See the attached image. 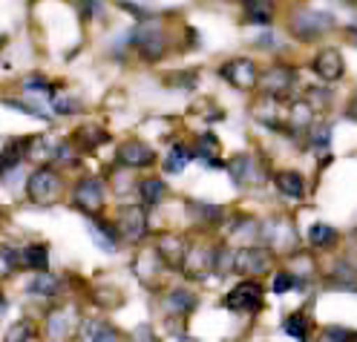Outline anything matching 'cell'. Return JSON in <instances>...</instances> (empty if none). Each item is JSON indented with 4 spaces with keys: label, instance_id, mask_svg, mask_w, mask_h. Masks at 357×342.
<instances>
[{
    "label": "cell",
    "instance_id": "obj_34",
    "mask_svg": "<svg viewBox=\"0 0 357 342\" xmlns=\"http://www.w3.org/2000/svg\"><path fill=\"white\" fill-rule=\"evenodd\" d=\"M245 9H248V17H245V20H251V24H271V3H248V6H245Z\"/></svg>",
    "mask_w": 357,
    "mask_h": 342
},
{
    "label": "cell",
    "instance_id": "obj_8",
    "mask_svg": "<svg viewBox=\"0 0 357 342\" xmlns=\"http://www.w3.org/2000/svg\"><path fill=\"white\" fill-rule=\"evenodd\" d=\"M228 170L234 176V181L239 187H251V185H262L265 181V170H262V162L251 153H239L228 162Z\"/></svg>",
    "mask_w": 357,
    "mask_h": 342
},
{
    "label": "cell",
    "instance_id": "obj_41",
    "mask_svg": "<svg viewBox=\"0 0 357 342\" xmlns=\"http://www.w3.org/2000/svg\"><path fill=\"white\" fill-rule=\"evenodd\" d=\"M3 308H6V296L0 293V313H3Z\"/></svg>",
    "mask_w": 357,
    "mask_h": 342
},
{
    "label": "cell",
    "instance_id": "obj_40",
    "mask_svg": "<svg viewBox=\"0 0 357 342\" xmlns=\"http://www.w3.org/2000/svg\"><path fill=\"white\" fill-rule=\"evenodd\" d=\"M349 118H354V121H357V95H354V101L349 104Z\"/></svg>",
    "mask_w": 357,
    "mask_h": 342
},
{
    "label": "cell",
    "instance_id": "obj_15",
    "mask_svg": "<svg viewBox=\"0 0 357 342\" xmlns=\"http://www.w3.org/2000/svg\"><path fill=\"white\" fill-rule=\"evenodd\" d=\"M81 342H119V331L104 319H84Z\"/></svg>",
    "mask_w": 357,
    "mask_h": 342
},
{
    "label": "cell",
    "instance_id": "obj_23",
    "mask_svg": "<svg viewBox=\"0 0 357 342\" xmlns=\"http://www.w3.org/2000/svg\"><path fill=\"white\" fill-rule=\"evenodd\" d=\"M190 162H193V150L185 147V144H173L170 153H167V158H165V170L167 173H182Z\"/></svg>",
    "mask_w": 357,
    "mask_h": 342
},
{
    "label": "cell",
    "instance_id": "obj_43",
    "mask_svg": "<svg viewBox=\"0 0 357 342\" xmlns=\"http://www.w3.org/2000/svg\"><path fill=\"white\" fill-rule=\"evenodd\" d=\"M354 35H357V32H354Z\"/></svg>",
    "mask_w": 357,
    "mask_h": 342
},
{
    "label": "cell",
    "instance_id": "obj_24",
    "mask_svg": "<svg viewBox=\"0 0 357 342\" xmlns=\"http://www.w3.org/2000/svg\"><path fill=\"white\" fill-rule=\"evenodd\" d=\"M265 242H268V244H280V242H288V244H291V242H294L291 224H288L285 219L268 221V224H265Z\"/></svg>",
    "mask_w": 357,
    "mask_h": 342
},
{
    "label": "cell",
    "instance_id": "obj_9",
    "mask_svg": "<svg viewBox=\"0 0 357 342\" xmlns=\"http://www.w3.org/2000/svg\"><path fill=\"white\" fill-rule=\"evenodd\" d=\"M259 86H262L265 95L282 98V95L291 93V86H294V70L291 66H282V63L268 66V70L262 72V78H259Z\"/></svg>",
    "mask_w": 357,
    "mask_h": 342
},
{
    "label": "cell",
    "instance_id": "obj_35",
    "mask_svg": "<svg viewBox=\"0 0 357 342\" xmlns=\"http://www.w3.org/2000/svg\"><path fill=\"white\" fill-rule=\"evenodd\" d=\"M24 89H32V93H43V95H50V98H55V86L43 78V75H29V78H24Z\"/></svg>",
    "mask_w": 357,
    "mask_h": 342
},
{
    "label": "cell",
    "instance_id": "obj_3",
    "mask_svg": "<svg viewBox=\"0 0 357 342\" xmlns=\"http://www.w3.org/2000/svg\"><path fill=\"white\" fill-rule=\"evenodd\" d=\"M104 201H107L104 199V181L96 178V176L81 178L78 185H75V190H73V204H75L81 213H86L89 219H98Z\"/></svg>",
    "mask_w": 357,
    "mask_h": 342
},
{
    "label": "cell",
    "instance_id": "obj_27",
    "mask_svg": "<svg viewBox=\"0 0 357 342\" xmlns=\"http://www.w3.org/2000/svg\"><path fill=\"white\" fill-rule=\"evenodd\" d=\"M139 196H142L144 204H159L167 196V185L162 178H144L139 185Z\"/></svg>",
    "mask_w": 357,
    "mask_h": 342
},
{
    "label": "cell",
    "instance_id": "obj_37",
    "mask_svg": "<svg viewBox=\"0 0 357 342\" xmlns=\"http://www.w3.org/2000/svg\"><path fill=\"white\" fill-rule=\"evenodd\" d=\"M0 104H6V107H12V109H17V112H26V116H32V118H50L47 112H40V109H35L32 104H24V101H15V98H3Z\"/></svg>",
    "mask_w": 357,
    "mask_h": 342
},
{
    "label": "cell",
    "instance_id": "obj_14",
    "mask_svg": "<svg viewBox=\"0 0 357 342\" xmlns=\"http://www.w3.org/2000/svg\"><path fill=\"white\" fill-rule=\"evenodd\" d=\"M20 267L35 270V273H50V247L47 244H26L24 250H17Z\"/></svg>",
    "mask_w": 357,
    "mask_h": 342
},
{
    "label": "cell",
    "instance_id": "obj_31",
    "mask_svg": "<svg viewBox=\"0 0 357 342\" xmlns=\"http://www.w3.org/2000/svg\"><path fill=\"white\" fill-rule=\"evenodd\" d=\"M20 267V259H17V250L9 247V244H0V279L9 277Z\"/></svg>",
    "mask_w": 357,
    "mask_h": 342
},
{
    "label": "cell",
    "instance_id": "obj_39",
    "mask_svg": "<svg viewBox=\"0 0 357 342\" xmlns=\"http://www.w3.org/2000/svg\"><path fill=\"white\" fill-rule=\"evenodd\" d=\"M132 342H155V336H153V331L147 325H142V328H136V339Z\"/></svg>",
    "mask_w": 357,
    "mask_h": 342
},
{
    "label": "cell",
    "instance_id": "obj_7",
    "mask_svg": "<svg viewBox=\"0 0 357 342\" xmlns=\"http://www.w3.org/2000/svg\"><path fill=\"white\" fill-rule=\"evenodd\" d=\"M116 227H119L121 239H127V242L144 239L147 236V213H144V208H139V204H124V208H119Z\"/></svg>",
    "mask_w": 357,
    "mask_h": 342
},
{
    "label": "cell",
    "instance_id": "obj_30",
    "mask_svg": "<svg viewBox=\"0 0 357 342\" xmlns=\"http://www.w3.org/2000/svg\"><path fill=\"white\" fill-rule=\"evenodd\" d=\"M32 339H35V322H32V319H20V322H15L6 331L3 342H32Z\"/></svg>",
    "mask_w": 357,
    "mask_h": 342
},
{
    "label": "cell",
    "instance_id": "obj_36",
    "mask_svg": "<svg viewBox=\"0 0 357 342\" xmlns=\"http://www.w3.org/2000/svg\"><path fill=\"white\" fill-rule=\"evenodd\" d=\"M311 124V109L308 104H294L291 107V130H305Z\"/></svg>",
    "mask_w": 357,
    "mask_h": 342
},
{
    "label": "cell",
    "instance_id": "obj_4",
    "mask_svg": "<svg viewBox=\"0 0 357 342\" xmlns=\"http://www.w3.org/2000/svg\"><path fill=\"white\" fill-rule=\"evenodd\" d=\"M225 308L234 313H254L262 308V285L257 279H242L225 296Z\"/></svg>",
    "mask_w": 357,
    "mask_h": 342
},
{
    "label": "cell",
    "instance_id": "obj_32",
    "mask_svg": "<svg viewBox=\"0 0 357 342\" xmlns=\"http://www.w3.org/2000/svg\"><path fill=\"white\" fill-rule=\"evenodd\" d=\"M354 331H349V328H340V325H328V328H323V334H320V339L317 342H354Z\"/></svg>",
    "mask_w": 357,
    "mask_h": 342
},
{
    "label": "cell",
    "instance_id": "obj_21",
    "mask_svg": "<svg viewBox=\"0 0 357 342\" xmlns=\"http://www.w3.org/2000/svg\"><path fill=\"white\" fill-rule=\"evenodd\" d=\"M188 244H182V239H176V236H165L162 242H159V256H162V262H167V265H185V259H188Z\"/></svg>",
    "mask_w": 357,
    "mask_h": 342
},
{
    "label": "cell",
    "instance_id": "obj_19",
    "mask_svg": "<svg viewBox=\"0 0 357 342\" xmlns=\"http://www.w3.org/2000/svg\"><path fill=\"white\" fill-rule=\"evenodd\" d=\"M89 233L96 236V242L104 247V250H116L121 233H119V227L116 224H109L107 219H93L89 221Z\"/></svg>",
    "mask_w": 357,
    "mask_h": 342
},
{
    "label": "cell",
    "instance_id": "obj_38",
    "mask_svg": "<svg viewBox=\"0 0 357 342\" xmlns=\"http://www.w3.org/2000/svg\"><path fill=\"white\" fill-rule=\"evenodd\" d=\"M52 109L55 116H70V112H75V101H66V98H52Z\"/></svg>",
    "mask_w": 357,
    "mask_h": 342
},
{
    "label": "cell",
    "instance_id": "obj_6",
    "mask_svg": "<svg viewBox=\"0 0 357 342\" xmlns=\"http://www.w3.org/2000/svg\"><path fill=\"white\" fill-rule=\"evenodd\" d=\"M219 75L225 78L228 84H234L236 89H254L259 84V70L257 63L248 61V58H234V61H225L222 63Z\"/></svg>",
    "mask_w": 357,
    "mask_h": 342
},
{
    "label": "cell",
    "instance_id": "obj_11",
    "mask_svg": "<svg viewBox=\"0 0 357 342\" xmlns=\"http://www.w3.org/2000/svg\"><path fill=\"white\" fill-rule=\"evenodd\" d=\"M116 158H119V164L132 167V170H142V167L155 164V153H153V147H150V144H144V141H139V139L124 141V144L119 147Z\"/></svg>",
    "mask_w": 357,
    "mask_h": 342
},
{
    "label": "cell",
    "instance_id": "obj_22",
    "mask_svg": "<svg viewBox=\"0 0 357 342\" xmlns=\"http://www.w3.org/2000/svg\"><path fill=\"white\" fill-rule=\"evenodd\" d=\"M165 308H167L170 313L185 316V313H190V311L196 308V296H193L190 290H185V288H176V290H170V293L165 296Z\"/></svg>",
    "mask_w": 357,
    "mask_h": 342
},
{
    "label": "cell",
    "instance_id": "obj_16",
    "mask_svg": "<svg viewBox=\"0 0 357 342\" xmlns=\"http://www.w3.org/2000/svg\"><path fill=\"white\" fill-rule=\"evenodd\" d=\"M24 153H26V141L24 139H9V135H3V139H0V173L17 167L20 158H24Z\"/></svg>",
    "mask_w": 357,
    "mask_h": 342
},
{
    "label": "cell",
    "instance_id": "obj_18",
    "mask_svg": "<svg viewBox=\"0 0 357 342\" xmlns=\"http://www.w3.org/2000/svg\"><path fill=\"white\" fill-rule=\"evenodd\" d=\"M193 158L205 162L208 167H222V158H219V141L213 139V132L199 135V141L193 147Z\"/></svg>",
    "mask_w": 357,
    "mask_h": 342
},
{
    "label": "cell",
    "instance_id": "obj_1",
    "mask_svg": "<svg viewBox=\"0 0 357 342\" xmlns=\"http://www.w3.org/2000/svg\"><path fill=\"white\" fill-rule=\"evenodd\" d=\"M61 190H63V181L52 167H38L26 181V196L35 204H52L61 196Z\"/></svg>",
    "mask_w": 357,
    "mask_h": 342
},
{
    "label": "cell",
    "instance_id": "obj_25",
    "mask_svg": "<svg viewBox=\"0 0 357 342\" xmlns=\"http://www.w3.org/2000/svg\"><path fill=\"white\" fill-rule=\"evenodd\" d=\"M334 242H337V231H334L331 224L314 221V224L308 227V244H314V247H331Z\"/></svg>",
    "mask_w": 357,
    "mask_h": 342
},
{
    "label": "cell",
    "instance_id": "obj_10",
    "mask_svg": "<svg viewBox=\"0 0 357 342\" xmlns=\"http://www.w3.org/2000/svg\"><path fill=\"white\" fill-rule=\"evenodd\" d=\"M78 322H81L78 311H75L73 305H63V308H58V311H52V313L47 316V336H50L52 342H63V339L73 336V331H75Z\"/></svg>",
    "mask_w": 357,
    "mask_h": 342
},
{
    "label": "cell",
    "instance_id": "obj_17",
    "mask_svg": "<svg viewBox=\"0 0 357 342\" xmlns=\"http://www.w3.org/2000/svg\"><path fill=\"white\" fill-rule=\"evenodd\" d=\"M274 185H277V190H280L285 199H303V196H305V181H303V176L294 173V170L277 173V176H274Z\"/></svg>",
    "mask_w": 357,
    "mask_h": 342
},
{
    "label": "cell",
    "instance_id": "obj_13",
    "mask_svg": "<svg viewBox=\"0 0 357 342\" xmlns=\"http://www.w3.org/2000/svg\"><path fill=\"white\" fill-rule=\"evenodd\" d=\"M314 72L317 78H323L326 84H334V81H340L343 72H346V63H343V55L337 49H323L317 58H314Z\"/></svg>",
    "mask_w": 357,
    "mask_h": 342
},
{
    "label": "cell",
    "instance_id": "obj_28",
    "mask_svg": "<svg viewBox=\"0 0 357 342\" xmlns=\"http://www.w3.org/2000/svg\"><path fill=\"white\" fill-rule=\"evenodd\" d=\"M26 290L35 296H55V293H61V279L52 277V273H38Z\"/></svg>",
    "mask_w": 357,
    "mask_h": 342
},
{
    "label": "cell",
    "instance_id": "obj_26",
    "mask_svg": "<svg viewBox=\"0 0 357 342\" xmlns=\"http://www.w3.org/2000/svg\"><path fill=\"white\" fill-rule=\"evenodd\" d=\"M282 331H285L288 336H294L297 342H308L311 322H308V316H305V313H291V316H285Z\"/></svg>",
    "mask_w": 357,
    "mask_h": 342
},
{
    "label": "cell",
    "instance_id": "obj_2",
    "mask_svg": "<svg viewBox=\"0 0 357 342\" xmlns=\"http://www.w3.org/2000/svg\"><path fill=\"white\" fill-rule=\"evenodd\" d=\"M274 265V254L262 244H245L234 254V270L245 273V277H262Z\"/></svg>",
    "mask_w": 357,
    "mask_h": 342
},
{
    "label": "cell",
    "instance_id": "obj_29",
    "mask_svg": "<svg viewBox=\"0 0 357 342\" xmlns=\"http://www.w3.org/2000/svg\"><path fill=\"white\" fill-rule=\"evenodd\" d=\"M104 141H107V132H104V130H98V127H81V130L75 132V144H78L84 153L101 147Z\"/></svg>",
    "mask_w": 357,
    "mask_h": 342
},
{
    "label": "cell",
    "instance_id": "obj_12",
    "mask_svg": "<svg viewBox=\"0 0 357 342\" xmlns=\"http://www.w3.org/2000/svg\"><path fill=\"white\" fill-rule=\"evenodd\" d=\"M132 47H136L147 61H155L162 52H165V35L162 29H155V26H139L136 32H132Z\"/></svg>",
    "mask_w": 357,
    "mask_h": 342
},
{
    "label": "cell",
    "instance_id": "obj_20",
    "mask_svg": "<svg viewBox=\"0 0 357 342\" xmlns=\"http://www.w3.org/2000/svg\"><path fill=\"white\" fill-rule=\"evenodd\" d=\"M213 265H216V254H213V250H208V247H190V254H188V259H185L182 267H188L190 273H196V277H205V273Z\"/></svg>",
    "mask_w": 357,
    "mask_h": 342
},
{
    "label": "cell",
    "instance_id": "obj_5",
    "mask_svg": "<svg viewBox=\"0 0 357 342\" xmlns=\"http://www.w3.org/2000/svg\"><path fill=\"white\" fill-rule=\"evenodd\" d=\"M334 26V17L328 12H294L291 15V32L300 38V40H314L317 35L328 32Z\"/></svg>",
    "mask_w": 357,
    "mask_h": 342
},
{
    "label": "cell",
    "instance_id": "obj_33",
    "mask_svg": "<svg viewBox=\"0 0 357 342\" xmlns=\"http://www.w3.org/2000/svg\"><path fill=\"white\" fill-rule=\"evenodd\" d=\"M303 282L300 277H294L291 270H280L277 277H274V293H288V290H297Z\"/></svg>",
    "mask_w": 357,
    "mask_h": 342
},
{
    "label": "cell",
    "instance_id": "obj_42",
    "mask_svg": "<svg viewBox=\"0 0 357 342\" xmlns=\"http://www.w3.org/2000/svg\"><path fill=\"white\" fill-rule=\"evenodd\" d=\"M185 342H193V339H185Z\"/></svg>",
    "mask_w": 357,
    "mask_h": 342
}]
</instances>
